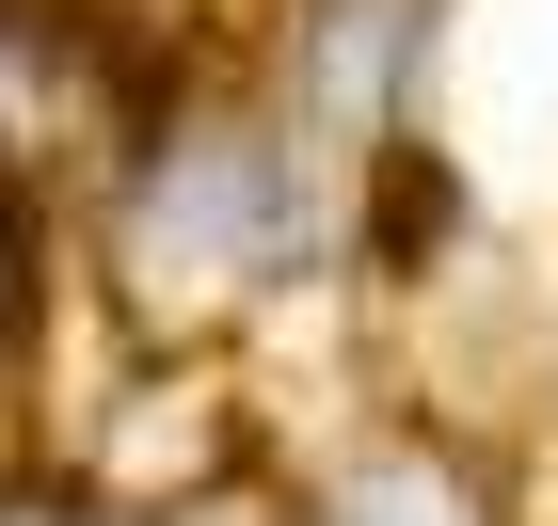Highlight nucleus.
Returning a JSON list of instances; mask_svg holds the SVG:
<instances>
[{
    "instance_id": "f257e3e1",
    "label": "nucleus",
    "mask_w": 558,
    "mask_h": 526,
    "mask_svg": "<svg viewBox=\"0 0 558 526\" xmlns=\"http://www.w3.org/2000/svg\"><path fill=\"white\" fill-rule=\"evenodd\" d=\"M336 526H478V511L430 479V463H384V479H351V511H336Z\"/></svg>"
}]
</instances>
